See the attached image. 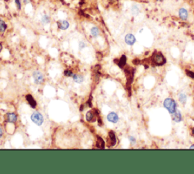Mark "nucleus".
Here are the masks:
<instances>
[{"mask_svg":"<svg viewBox=\"0 0 194 174\" xmlns=\"http://www.w3.org/2000/svg\"><path fill=\"white\" fill-rule=\"evenodd\" d=\"M164 108L169 111L171 114H173L174 111H176V107L177 104L175 102L171 99V98H166L164 102Z\"/></svg>","mask_w":194,"mask_h":174,"instance_id":"obj_1","label":"nucleus"},{"mask_svg":"<svg viewBox=\"0 0 194 174\" xmlns=\"http://www.w3.org/2000/svg\"><path fill=\"white\" fill-rule=\"evenodd\" d=\"M31 120L33 123H35L38 126L42 125V123H43V117L39 112H34L31 115Z\"/></svg>","mask_w":194,"mask_h":174,"instance_id":"obj_2","label":"nucleus"},{"mask_svg":"<svg viewBox=\"0 0 194 174\" xmlns=\"http://www.w3.org/2000/svg\"><path fill=\"white\" fill-rule=\"evenodd\" d=\"M152 60L157 65H163L165 63V58L161 53H154L152 56Z\"/></svg>","mask_w":194,"mask_h":174,"instance_id":"obj_3","label":"nucleus"},{"mask_svg":"<svg viewBox=\"0 0 194 174\" xmlns=\"http://www.w3.org/2000/svg\"><path fill=\"white\" fill-rule=\"evenodd\" d=\"M33 79H34V81H35V83L37 84H40V83H42L43 82V79H43V76L39 71H35L33 73Z\"/></svg>","mask_w":194,"mask_h":174,"instance_id":"obj_4","label":"nucleus"},{"mask_svg":"<svg viewBox=\"0 0 194 174\" xmlns=\"http://www.w3.org/2000/svg\"><path fill=\"white\" fill-rule=\"evenodd\" d=\"M107 119H108V120L110 121V122H111L113 123H117L118 121V116H117V114L116 113L111 112V113H109V114H108Z\"/></svg>","mask_w":194,"mask_h":174,"instance_id":"obj_5","label":"nucleus"},{"mask_svg":"<svg viewBox=\"0 0 194 174\" xmlns=\"http://www.w3.org/2000/svg\"><path fill=\"white\" fill-rule=\"evenodd\" d=\"M135 42H136V39H135V36L133 34H127L125 36V42L127 45L132 46L135 43Z\"/></svg>","mask_w":194,"mask_h":174,"instance_id":"obj_6","label":"nucleus"},{"mask_svg":"<svg viewBox=\"0 0 194 174\" xmlns=\"http://www.w3.org/2000/svg\"><path fill=\"white\" fill-rule=\"evenodd\" d=\"M116 144V137L115 133L111 131L109 134V146H114Z\"/></svg>","mask_w":194,"mask_h":174,"instance_id":"obj_7","label":"nucleus"},{"mask_svg":"<svg viewBox=\"0 0 194 174\" xmlns=\"http://www.w3.org/2000/svg\"><path fill=\"white\" fill-rule=\"evenodd\" d=\"M57 24L61 30H66L69 27V24L67 21H58L57 22Z\"/></svg>","mask_w":194,"mask_h":174,"instance_id":"obj_8","label":"nucleus"},{"mask_svg":"<svg viewBox=\"0 0 194 174\" xmlns=\"http://www.w3.org/2000/svg\"><path fill=\"white\" fill-rule=\"evenodd\" d=\"M6 118H7V120L8 122H10V123H14L17 120V115L14 113H8L6 115Z\"/></svg>","mask_w":194,"mask_h":174,"instance_id":"obj_9","label":"nucleus"},{"mask_svg":"<svg viewBox=\"0 0 194 174\" xmlns=\"http://www.w3.org/2000/svg\"><path fill=\"white\" fill-rule=\"evenodd\" d=\"M179 16L182 20H186L188 17V12L185 8H180L179 11Z\"/></svg>","mask_w":194,"mask_h":174,"instance_id":"obj_10","label":"nucleus"},{"mask_svg":"<svg viewBox=\"0 0 194 174\" xmlns=\"http://www.w3.org/2000/svg\"><path fill=\"white\" fill-rule=\"evenodd\" d=\"M26 98H27V100L28 101V103H29V104L31 105V107L33 108H34L35 107H36V105H37V102H36V101H35V99L32 97V95H27L26 96Z\"/></svg>","mask_w":194,"mask_h":174,"instance_id":"obj_11","label":"nucleus"},{"mask_svg":"<svg viewBox=\"0 0 194 174\" xmlns=\"http://www.w3.org/2000/svg\"><path fill=\"white\" fill-rule=\"evenodd\" d=\"M172 118L173 120H174V121H176V122H180L181 120H182V117H181V114H180V111H174V113H173V115H172Z\"/></svg>","mask_w":194,"mask_h":174,"instance_id":"obj_12","label":"nucleus"},{"mask_svg":"<svg viewBox=\"0 0 194 174\" xmlns=\"http://www.w3.org/2000/svg\"><path fill=\"white\" fill-rule=\"evenodd\" d=\"M126 61H127V58H126V56L123 55L121 56V58L119 59V61H118V66L120 67H123L124 65H125V64H126Z\"/></svg>","mask_w":194,"mask_h":174,"instance_id":"obj_13","label":"nucleus"},{"mask_svg":"<svg viewBox=\"0 0 194 174\" xmlns=\"http://www.w3.org/2000/svg\"><path fill=\"white\" fill-rule=\"evenodd\" d=\"M73 79L74 80L78 83H81L83 81H84V77L82 76H80V75H78V74H74L73 75Z\"/></svg>","mask_w":194,"mask_h":174,"instance_id":"obj_14","label":"nucleus"},{"mask_svg":"<svg viewBox=\"0 0 194 174\" xmlns=\"http://www.w3.org/2000/svg\"><path fill=\"white\" fill-rule=\"evenodd\" d=\"M6 28H7V26H6V24L5 23V21H3L2 20H0V32L2 33L5 32Z\"/></svg>","mask_w":194,"mask_h":174,"instance_id":"obj_15","label":"nucleus"},{"mask_svg":"<svg viewBox=\"0 0 194 174\" xmlns=\"http://www.w3.org/2000/svg\"><path fill=\"white\" fill-rule=\"evenodd\" d=\"M97 147L99 148H103L105 147V142L101 138L98 137V140H97Z\"/></svg>","mask_w":194,"mask_h":174,"instance_id":"obj_16","label":"nucleus"},{"mask_svg":"<svg viewBox=\"0 0 194 174\" xmlns=\"http://www.w3.org/2000/svg\"><path fill=\"white\" fill-rule=\"evenodd\" d=\"M91 33H92V35L94 37H96L99 34V29L97 27H93L91 29Z\"/></svg>","mask_w":194,"mask_h":174,"instance_id":"obj_17","label":"nucleus"},{"mask_svg":"<svg viewBox=\"0 0 194 174\" xmlns=\"http://www.w3.org/2000/svg\"><path fill=\"white\" fill-rule=\"evenodd\" d=\"M179 100L181 103L185 104L186 101V95L185 94H184V93H180L179 95Z\"/></svg>","mask_w":194,"mask_h":174,"instance_id":"obj_18","label":"nucleus"},{"mask_svg":"<svg viewBox=\"0 0 194 174\" xmlns=\"http://www.w3.org/2000/svg\"><path fill=\"white\" fill-rule=\"evenodd\" d=\"M93 117H94V114H93L92 111H89V112H87L86 116V120H87L88 121H91V120L93 119Z\"/></svg>","mask_w":194,"mask_h":174,"instance_id":"obj_19","label":"nucleus"},{"mask_svg":"<svg viewBox=\"0 0 194 174\" xmlns=\"http://www.w3.org/2000/svg\"><path fill=\"white\" fill-rule=\"evenodd\" d=\"M42 22H43V24H48V23L49 22V17L47 15L43 16V18H42Z\"/></svg>","mask_w":194,"mask_h":174,"instance_id":"obj_20","label":"nucleus"},{"mask_svg":"<svg viewBox=\"0 0 194 174\" xmlns=\"http://www.w3.org/2000/svg\"><path fill=\"white\" fill-rule=\"evenodd\" d=\"M132 13L133 15H137L138 13H139V8H137L136 5H134V6H133L132 8Z\"/></svg>","mask_w":194,"mask_h":174,"instance_id":"obj_21","label":"nucleus"},{"mask_svg":"<svg viewBox=\"0 0 194 174\" xmlns=\"http://www.w3.org/2000/svg\"><path fill=\"white\" fill-rule=\"evenodd\" d=\"M186 74L190 77H191V78H193L194 79V72L193 71H186Z\"/></svg>","mask_w":194,"mask_h":174,"instance_id":"obj_22","label":"nucleus"},{"mask_svg":"<svg viewBox=\"0 0 194 174\" xmlns=\"http://www.w3.org/2000/svg\"><path fill=\"white\" fill-rule=\"evenodd\" d=\"M15 3L16 5H17V8H18V9H21V5L20 0H15Z\"/></svg>","mask_w":194,"mask_h":174,"instance_id":"obj_23","label":"nucleus"},{"mask_svg":"<svg viewBox=\"0 0 194 174\" xmlns=\"http://www.w3.org/2000/svg\"><path fill=\"white\" fill-rule=\"evenodd\" d=\"M64 74L66 75V76H68V77H70L72 75V72L70 71H64Z\"/></svg>","mask_w":194,"mask_h":174,"instance_id":"obj_24","label":"nucleus"},{"mask_svg":"<svg viewBox=\"0 0 194 174\" xmlns=\"http://www.w3.org/2000/svg\"><path fill=\"white\" fill-rule=\"evenodd\" d=\"M85 46V44L84 42H80V48H83Z\"/></svg>","mask_w":194,"mask_h":174,"instance_id":"obj_25","label":"nucleus"},{"mask_svg":"<svg viewBox=\"0 0 194 174\" xmlns=\"http://www.w3.org/2000/svg\"><path fill=\"white\" fill-rule=\"evenodd\" d=\"M130 140H131V142H135V139H134L133 137H130Z\"/></svg>","mask_w":194,"mask_h":174,"instance_id":"obj_26","label":"nucleus"},{"mask_svg":"<svg viewBox=\"0 0 194 174\" xmlns=\"http://www.w3.org/2000/svg\"><path fill=\"white\" fill-rule=\"evenodd\" d=\"M2 129L0 128V138L2 137Z\"/></svg>","mask_w":194,"mask_h":174,"instance_id":"obj_27","label":"nucleus"},{"mask_svg":"<svg viewBox=\"0 0 194 174\" xmlns=\"http://www.w3.org/2000/svg\"><path fill=\"white\" fill-rule=\"evenodd\" d=\"M23 2H24L25 4H27V3H28L30 2V0H23Z\"/></svg>","mask_w":194,"mask_h":174,"instance_id":"obj_28","label":"nucleus"},{"mask_svg":"<svg viewBox=\"0 0 194 174\" xmlns=\"http://www.w3.org/2000/svg\"><path fill=\"white\" fill-rule=\"evenodd\" d=\"M2 45L0 44V52H1V50H2Z\"/></svg>","mask_w":194,"mask_h":174,"instance_id":"obj_29","label":"nucleus"},{"mask_svg":"<svg viewBox=\"0 0 194 174\" xmlns=\"http://www.w3.org/2000/svg\"><path fill=\"white\" fill-rule=\"evenodd\" d=\"M190 148H194V145H192V146L190 147Z\"/></svg>","mask_w":194,"mask_h":174,"instance_id":"obj_30","label":"nucleus"},{"mask_svg":"<svg viewBox=\"0 0 194 174\" xmlns=\"http://www.w3.org/2000/svg\"><path fill=\"white\" fill-rule=\"evenodd\" d=\"M193 134H194V128H193Z\"/></svg>","mask_w":194,"mask_h":174,"instance_id":"obj_31","label":"nucleus"},{"mask_svg":"<svg viewBox=\"0 0 194 174\" xmlns=\"http://www.w3.org/2000/svg\"><path fill=\"white\" fill-rule=\"evenodd\" d=\"M5 1H8V0H5Z\"/></svg>","mask_w":194,"mask_h":174,"instance_id":"obj_32","label":"nucleus"}]
</instances>
